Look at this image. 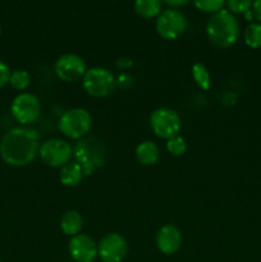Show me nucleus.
Returning <instances> with one entry per match:
<instances>
[{
	"label": "nucleus",
	"mask_w": 261,
	"mask_h": 262,
	"mask_svg": "<svg viewBox=\"0 0 261 262\" xmlns=\"http://www.w3.org/2000/svg\"><path fill=\"white\" fill-rule=\"evenodd\" d=\"M86 61L77 54H63L55 63V74L64 82H76L86 73Z\"/></svg>",
	"instance_id": "9b49d317"
},
{
	"label": "nucleus",
	"mask_w": 261,
	"mask_h": 262,
	"mask_svg": "<svg viewBox=\"0 0 261 262\" xmlns=\"http://www.w3.org/2000/svg\"><path fill=\"white\" fill-rule=\"evenodd\" d=\"M68 251L76 262H94L97 257V245L90 235L77 234L69 239Z\"/></svg>",
	"instance_id": "f8f14e48"
},
{
	"label": "nucleus",
	"mask_w": 261,
	"mask_h": 262,
	"mask_svg": "<svg viewBox=\"0 0 261 262\" xmlns=\"http://www.w3.org/2000/svg\"><path fill=\"white\" fill-rule=\"evenodd\" d=\"M206 32L209 40L217 48H229L240 36V25L234 14L228 9L211 15L206 25Z\"/></svg>",
	"instance_id": "f03ea898"
},
{
	"label": "nucleus",
	"mask_w": 261,
	"mask_h": 262,
	"mask_svg": "<svg viewBox=\"0 0 261 262\" xmlns=\"http://www.w3.org/2000/svg\"><path fill=\"white\" fill-rule=\"evenodd\" d=\"M0 36H2V25H0Z\"/></svg>",
	"instance_id": "bb28decb"
},
{
	"label": "nucleus",
	"mask_w": 261,
	"mask_h": 262,
	"mask_svg": "<svg viewBox=\"0 0 261 262\" xmlns=\"http://www.w3.org/2000/svg\"><path fill=\"white\" fill-rule=\"evenodd\" d=\"M135 10L140 17L154 18L161 13V2L159 0H137Z\"/></svg>",
	"instance_id": "f3484780"
},
{
	"label": "nucleus",
	"mask_w": 261,
	"mask_h": 262,
	"mask_svg": "<svg viewBox=\"0 0 261 262\" xmlns=\"http://www.w3.org/2000/svg\"><path fill=\"white\" fill-rule=\"evenodd\" d=\"M253 7V15H255L256 19L258 20V23H261V0H256L255 3L252 4Z\"/></svg>",
	"instance_id": "393cba45"
},
{
	"label": "nucleus",
	"mask_w": 261,
	"mask_h": 262,
	"mask_svg": "<svg viewBox=\"0 0 261 262\" xmlns=\"http://www.w3.org/2000/svg\"><path fill=\"white\" fill-rule=\"evenodd\" d=\"M253 3L250 0H229L227 3L228 10L230 13H247L250 12Z\"/></svg>",
	"instance_id": "5701e85b"
},
{
	"label": "nucleus",
	"mask_w": 261,
	"mask_h": 262,
	"mask_svg": "<svg viewBox=\"0 0 261 262\" xmlns=\"http://www.w3.org/2000/svg\"><path fill=\"white\" fill-rule=\"evenodd\" d=\"M166 4L168 5H170L171 8H173V9H176V7H182V5H186V4H188V2H187V0H183V2H182V0H179V2H173V0H168V2H165Z\"/></svg>",
	"instance_id": "a878e982"
},
{
	"label": "nucleus",
	"mask_w": 261,
	"mask_h": 262,
	"mask_svg": "<svg viewBox=\"0 0 261 262\" xmlns=\"http://www.w3.org/2000/svg\"><path fill=\"white\" fill-rule=\"evenodd\" d=\"M150 125L158 137L170 140L178 136L182 128V119L176 110L170 107H159L151 114Z\"/></svg>",
	"instance_id": "39448f33"
},
{
	"label": "nucleus",
	"mask_w": 261,
	"mask_h": 262,
	"mask_svg": "<svg viewBox=\"0 0 261 262\" xmlns=\"http://www.w3.org/2000/svg\"><path fill=\"white\" fill-rule=\"evenodd\" d=\"M136 158L143 165H155L160 158L158 145L153 141H143L136 147Z\"/></svg>",
	"instance_id": "4468645a"
},
{
	"label": "nucleus",
	"mask_w": 261,
	"mask_h": 262,
	"mask_svg": "<svg viewBox=\"0 0 261 262\" xmlns=\"http://www.w3.org/2000/svg\"><path fill=\"white\" fill-rule=\"evenodd\" d=\"M187 28V18L181 10L168 8L161 10L156 19V31L165 40H176L184 33Z\"/></svg>",
	"instance_id": "6e6552de"
},
{
	"label": "nucleus",
	"mask_w": 261,
	"mask_h": 262,
	"mask_svg": "<svg viewBox=\"0 0 261 262\" xmlns=\"http://www.w3.org/2000/svg\"><path fill=\"white\" fill-rule=\"evenodd\" d=\"M0 262H2V261H0Z\"/></svg>",
	"instance_id": "cd10ccee"
},
{
	"label": "nucleus",
	"mask_w": 261,
	"mask_h": 262,
	"mask_svg": "<svg viewBox=\"0 0 261 262\" xmlns=\"http://www.w3.org/2000/svg\"><path fill=\"white\" fill-rule=\"evenodd\" d=\"M10 73H12V72L9 71L7 64H5L4 61L0 60V89L4 87L7 83H9Z\"/></svg>",
	"instance_id": "b1692460"
},
{
	"label": "nucleus",
	"mask_w": 261,
	"mask_h": 262,
	"mask_svg": "<svg viewBox=\"0 0 261 262\" xmlns=\"http://www.w3.org/2000/svg\"><path fill=\"white\" fill-rule=\"evenodd\" d=\"M193 4L196 5L200 10H202V12L215 14V13L220 12V10L223 9L225 3L223 2V0H197Z\"/></svg>",
	"instance_id": "4be33fe9"
},
{
	"label": "nucleus",
	"mask_w": 261,
	"mask_h": 262,
	"mask_svg": "<svg viewBox=\"0 0 261 262\" xmlns=\"http://www.w3.org/2000/svg\"><path fill=\"white\" fill-rule=\"evenodd\" d=\"M82 83L89 95L94 97H105L114 91L115 78L106 68L94 67L87 69Z\"/></svg>",
	"instance_id": "423d86ee"
},
{
	"label": "nucleus",
	"mask_w": 261,
	"mask_h": 262,
	"mask_svg": "<svg viewBox=\"0 0 261 262\" xmlns=\"http://www.w3.org/2000/svg\"><path fill=\"white\" fill-rule=\"evenodd\" d=\"M92 127V117L83 107H73L61 114L58 128L64 136L72 140H79L90 132Z\"/></svg>",
	"instance_id": "20e7f679"
},
{
	"label": "nucleus",
	"mask_w": 261,
	"mask_h": 262,
	"mask_svg": "<svg viewBox=\"0 0 261 262\" xmlns=\"http://www.w3.org/2000/svg\"><path fill=\"white\" fill-rule=\"evenodd\" d=\"M12 114L18 123L23 125L32 124L38 119L41 113L40 100L36 95L23 92L17 95L12 102Z\"/></svg>",
	"instance_id": "1a4fd4ad"
},
{
	"label": "nucleus",
	"mask_w": 261,
	"mask_h": 262,
	"mask_svg": "<svg viewBox=\"0 0 261 262\" xmlns=\"http://www.w3.org/2000/svg\"><path fill=\"white\" fill-rule=\"evenodd\" d=\"M30 82L31 76L27 71H25V69H17V71L10 73L9 83L13 89L23 91V90H26L30 86Z\"/></svg>",
	"instance_id": "aec40b11"
},
{
	"label": "nucleus",
	"mask_w": 261,
	"mask_h": 262,
	"mask_svg": "<svg viewBox=\"0 0 261 262\" xmlns=\"http://www.w3.org/2000/svg\"><path fill=\"white\" fill-rule=\"evenodd\" d=\"M83 176L84 174L81 165L77 161H69V163H67L61 168L60 174H59V179H60V183L63 186L76 187L77 184L81 183Z\"/></svg>",
	"instance_id": "2eb2a0df"
},
{
	"label": "nucleus",
	"mask_w": 261,
	"mask_h": 262,
	"mask_svg": "<svg viewBox=\"0 0 261 262\" xmlns=\"http://www.w3.org/2000/svg\"><path fill=\"white\" fill-rule=\"evenodd\" d=\"M127 255V241L118 233L104 235L97 245V256L102 262H122Z\"/></svg>",
	"instance_id": "9d476101"
},
{
	"label": "nucleus",
	"mask_w": 261,
	"mask_h": 262,
	"mask_svg": "<svg viewBox=\"0 0 261 262\" xmlns=\"http://www.w3.org/2000/svg\"><path fill=\"white\" fill-rule=\"evenodd\" d=\"M73 151L67 141L60 138H50L40 145L38 156L45 165L50 168H63L71 161Z\"/></svg>",
	"instance_id": "0eeeda50"
},
{
	"label": "nucleus",
	"mask_w": 261,
	"mask_h": 262,
	"mask_svg": "<svg viewBox=\"0 0 261 262\" xmlns=\"http://www.w3.org/2000/svg\"><path fill=\"white\" fill-rule=\"evenodd\" d=\"M156 246L164 255L178 252L182 246V232L176 225H164L156 233Z\"/></svg>",
	"instance_id": "ddd939ff"
},
{
	"label": "nucleus",
	"mask_w": 261,
	"mask_h": 262,
	"mask_svg": "<svg viewBox=\"0 0 261 262\" xmlns=\"http://www.w3.org/2000/svg\"><path fill=\"white\" fill-rule=\"evenodd\" d=\"M83 225V219H82L81 214L74 210H69V211L64 212L60 217V229L61 232L69 237H74V235L79 234Z\"/></svg>",
	"instance_id": "dca6fc26"
},
{
	"label": "nucleus",
	"mask_w": 261,
	"mask_h": 262,
	"mask_svg": "<svg viewBox=\"0 0 261 262\" xmlns=\"http://www.w3.org/2000/svg\"><path fill=\"white\" fill-rule=\"evenodd\" d=\"M73 156L84 176H91L106 161V147L97 137L81 138L74 146Z\"/></svg>",
	"instance_id": "7ed1b4c3"
},
{
	"label": "nucleus",
	"mask_w": 261,
	"mask_h": 262,
	"mask_svg": "<svg viewBox=\"0 0 261 262\" xmlns=\"http://www.w3.org/2000/svg\"><path fill=\"white\" fill-rule=\"evenodd\" d=\"M40 136L32 128L10 129L0 142V155L12 166H26L32 163L40 150Z\"/></svg>",
	"instance_id": "f257e3e1"
},
{
	"label": "nucleus",
	"mask_w": 261,
	"mask_h": 262,
	"mask_svg": "<svg viewBox=\"0 0 261 262\" xmlns=\"http://www.w3.org/2000/svg\"><path fill=\"white\" fill-rule=\"evenodd\" d=\"M192 77H193L194 82L197 86L202 90H209L211 86V76H210L209 71H207L206 66L202 64L201 61H196L192 66Z\"/></svg>",
	"instance_id": "a211bd4d"
},
{
	"label": "nucleus",
	"mask_w": 261,
	"mask_h": 262,
	"mask_svg": "<svg viewBox=\"0 0 261 262\" xmlns=\"http://www.w3.org/2000/svg\"><path fill=\"white\" fill-rule=\"evenodd\" d=\"M245 42L250 48H261V23L252 22L246 27Z\"/></svg>",
	"instance_id": "6ab92c4d"
},
{
	"label": "nucleus",
	"mask_w": 261,
	"mask_h": 262,
	"mask_svg": "<svg viewBox=\"0 0 261 262\" xmlns=\"http://www.w3.org/2000/svg\"><path fill=\"white\" fill-rule=\"evenodd\" d=\"M166 150L173 156H182L187 151V142L182 136H176L166 142Z\"/></svg>",
	"instance_id": "412c9836"
}]
</instances>
